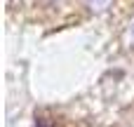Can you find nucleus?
<instances>
[{
    "instance_id": "f257e3e1",
    "label": "nucleus",
    "mask_w": 134,
    "mask_h": 127,
    "mask_svg": "<svg viewBox=\"0 0 134 127\" xmlns=\"http://www.w3.org/2000/svg\"><path fill=\"white\" fill-rule=\"evenodd\" d=\"M111 2H113V0H90V7H92L94 12H104Z\"/></svg>"
}]
</instances>
